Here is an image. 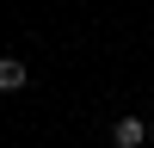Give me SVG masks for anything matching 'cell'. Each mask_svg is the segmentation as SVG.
I'll use <instances>...</instances> for the list:
<instances>
[{
  "instance_id": "cell-1",
  "label": "cell",
  "mask_w": 154,
  "mask_h": 148,
  "mask_svg": "<svg viewBox=\"0 0 154 148\" xmlns=\"http://www.w3.org/2000/svg\"><path fill=\"white\" fill-rule=\"evenodd\" d=\"M25 86H31V68L19 56H0V93H25Z\"/></svg>"
},
{
  "instance_id": "cell-2",
  "label": "cell",
  "mask_w": 154,
  "mask_h": 148,
  "mask_svg": "<svg viewBox=\"0 0 154 148\" xmlns=\"http://www.w3.org/2000/svg\"><path fill=\"white\" fill-rule=\"evenodd\" d=\"M111 142H117V148H142L148 142V123L142 117H117V123H111Z\"/></svg>"
},
{
  "instance_id": "cell-3",
  "label": "cell",
  "mask_w": 154,
  "mask_h": 148,
  "mask_svg": "<svg viewBox=\"0 0 154 148\" xmlns=\"http://www.w3.org/2000/svg\"><path fill=\"white\" fill-rule=\"evenodd\" d=\"M148 142H154V117H148Z\"/></svg>"
}]
</instances>
